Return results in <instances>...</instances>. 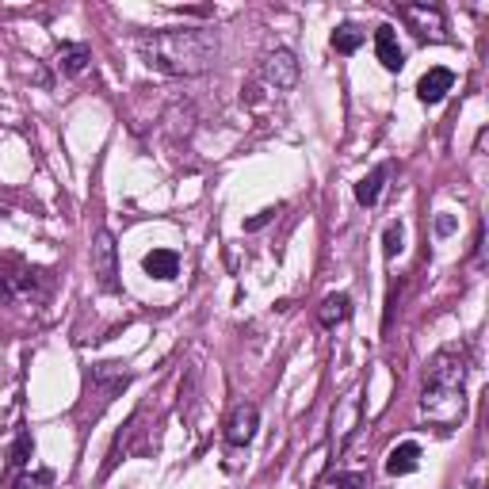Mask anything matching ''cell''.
Segmentation results:
<instances>
[{
    "mask_svg": "<svg viewBox=\"0 0 489 489\" xmlns=\"http://www.w3.org/2000/svg\"><path fill=\"white\" fill-rule=\"evenodd\" d=\"M138 54L149 69L169 76H199L214 66L218 38L203 28H172L138 38Z\"/></svg>",
    "mask_w": 489,
    "mask_h": 489,
    "instance_id": "1",
    "label": "cell"
},
{
    "mask_svg": "<svg viewBox=\"0 0 489 489\" xmlns=\"http://www.w3.org/2000/svg\"><path fill=\"white\" fill-rule=\"evenodd\" d=\"M462 413H467V349L447 344L424 367L421 417L452 429L455 421H462Z\"/></svg>",
    "mask_w": 489,
    "mask_h": 489,
    "instance_id": "2",
    "label": "cell"
},
{
    "mask_svg": "<svg viewBox=\"0 0 489 489\" xmlns=\"http://www.w3.org/2000/svg\"><path fill=\"white\" fill-rule=\"evenodd\" d=\"M50 294V276L43 268H28L16 261V272H4L0 261V302H43Z\"/></svg>",
    "mask_w": 489,
    "mask_h": 489,
    "instance_id": "3",
    "label": "cell"
},
{
    "mask_svg": "<svg viewBox=\"0 0 489 489\" xmlns=\"http://www.w3.org/2000/svg\"><path fill=\"white\" fill-rule=\"evenodd\" d=\"M92 276L104 291L119 287V253H115V237L108 229H100L96 241H92Z\"/></svg>",
    "mask_w": 489,
    "mask_h": 489,
    "instance_id": "4",
    "label": "cell"
},
{
    "mask_svg": "<svg viewBox=\"0 0 489 489\" xmlns=\"http://www.w3.org/2000/svg\"><path fill=\"white\" fill-rule=\"evenodd\" d=\"M261 76L276 92H287V88H294V81H299V61H294L291 50H272V54H264V61H261Z\"/></svg>",
    "mask_w": 489,
    "mask_h": 489,
    "instance_id": "5",
    "label": "cell"
},
{
    "mask_svg": "<svg viewBox=\"0 0 489 489\" xmlns=\"http://www.w3.org/2000/svg\"><path fill=\"white\" fill-rule=\"evenodd\" d=\"M256 424H261V409L249 405V402L237 405L234 413H229V421H226V444H229V447H244V444H253Z\"/></svg>",
    "mask_w": 489,
    "mask_h": 489,
    "instance_id": "6",
    "label": "cell"
},
{
    "mask_svg": "<svg viewBox=\"0 0 489 489\" xmlns=\"http://www.w3.org/2000/svg\"><path fill=\"white\" fill-rule=\"evenodd\" d=\"M356 424H359V394H349L341 402L337 413H333V452H337V455L349 447Z\"/></svg>",
    "mask_w": 489,
    "mask_h": 489,
    "instance_id": "7",
    "label": "cell"
},
{
    "mask_svg": "<svg viewBox=\"0 0 489 489\" xmlns=\"http://www.w3.org/2000/svg\"><path fill=\"white\" fill-rule=\"evenodd\" d=\"M452 88H455V73L444 69V66H436V69H429L417 81V100H421V104H440Z\"/></svg>",
    "mask_w": 489,
    "mask_h": 489,
    "instance_id": "8",
    "label": "cell"
},
{
    "mask_svg": "<svg viewBox=\"0 0 489 489\" xmlns=\"http://www.w3.org/2000/svg\"><path fill=\"white\" fill-rule=\"evenodd\" d=\"M402 16L413 23V31L421 35V38H440V31H444V12L440 8H429V4H405L402 8Z\"/></svg>",
    "mask_w": 489,
    "mask_h": 489,
    "instance_id": "9",
    "label": "cell"
},
{
    "mask_svg": "<svg viewBox=\"0 0 489 489\" xmlns=\"http://www.w3.org/2000/svg\"><path fill=\"white\" fill-rule=\"evenodd\" d=\"M375 54L382 61V69H390V73H397L405 66V54H402V46H397V35H394L390 23H382L375 31Z\"/></svg>",
    "mask_w": 489,
    "mask_h": 489,
    "instance_id": "10",
    "label": "cell"
},
{
    "mask_svg": "<svg viewBox=\"0 0 489 489\" xmlns=\"http://www.w3.org/2000/svg\"><path fill=\"white\" fill-rule=\"evenodd\" d=\"M421 467V447L413 440L397 444L390 455H386V474H394V478H402V474H413Z\"/></svg>",
    "mask_w": 489,
    "mask_h": 489,
    "instance_id": "11",
    "label": "cell"
},
{
    "mask_svg": "<svg viewBox=\"0 0 489 489\" xmlns=\"http://www.w3.org/2000/svg\"><path fill=\"white\" fill-rule=\"evenodd\" d=\"M149 279H176L180 276V256L172 249H153L146 253V261H141Z\"/></svg>",
    "mask_w": 489,
    "mask_h": 489,
    "instance_id": "12",
    "label": "cell"
},
{
    "mask_svg": "<svg viewBox=\"0 0 489 489\" xmlns=\"http://www.w3.org/2000/svg\"><path fill=\"white\" fill-rule=\"evenodd\" d=\"M386 176H390V164H379V169H371L364 180H359V184H356V203H359V207H375L379 196H382Z\"/></svg>",
    "mask_w": 489,
    "mask_h": 489,
    "instance_id": "13",
    "label": "cell"
},
{
    "mask_svg": "<svg viewBox=\"0 0 489 489\" xmlns=\"http://www.w3.org/2000/svg\"><path fill=\"white\" fill-rule=\"evenodd\" d=\"M352 317V299H349V294H329V299L325 302H321V310H317V321H321V325H325V329H333V325H341V321H349Z\"/></svg>",
    "mask_w": 489,
    "mask_h": 489,
    "instance_id": "14",
    "label": "cell"
},
{
    "mask_svg": "<svg viewBox=\"0 0 489 489\" xmlns=\"http://www.w3.org/2000/svg\"><path fill=\"white\" fill-rule=\"evenodd\" d=\"M88 61H92V54H88V46H81V43H66V46L58 50V69L66 73V76L84 73Z\"/></svg>",
    "mask_w": 489,
    "mask_h": 489,
    "instance_id": "15",
    "label": "cell"
},
{
    "mask_svg": "<svg viewBox=\"0 0 489 489\" xmlns=\"http://www.w3.org/2000/svg\"><path fill=\"white\" fill-rule=\"evenodd\" d=\"M359 43H364V31H359L356 23H341V28L333 31V50H337V54H352V50H359Z\"/></svg>",
    "mask_w": 489,
    "mask_h": 489,
    "instance_id": "16",
    "label": "cell"
},
{
    "mask_svg": "<svg viewBox=\"0 0 489 489\" xmlns=\"http://www.w3.org/2000/svg\"><path fill=\"white\" fill-rule=\"evenodd\" d=\"M402 241H405V229H402V222H390V226H386V234H382V253H386V261H394V256L405 249Z\"/></svg>",
    "mask_w": 489,
    "mask_h": 489,
    "instance_id": "17",
    "label": "cell"
},
{
    "mask_svg": "<svg viewBox=\"0 0 489 489\" xmlns=\"http://www.w3.org/2000/svg\"><path fill=\"white\" fill-rule=\"evenodd\" d=\"M31 452H35L31 436H28V432H20V440H16V452H12V462H16V467H28V462H31Z\"/></svg>",
    "mask_w": 489,
    "mask_h": 489,
    "instance_id": "18",
    "label": "cell"
},
{
    "mask_svg": "<svg viewBox=\"0 0 489 489\" xmlns=\"http://www.w3.org/2000/svg\"><path fill=\"white\" fill-rule=\"evenodd\" d=\"M50 482H54V474L38 470V474H23V478L16 482V489H50Z\"/></svg>",
    "mask_w": 489,
    "mask_h": 489,
    "instance_id": "19",
    "label": "cell"
},
{
    "mask_svg": "<svg viewBox=\"0 0 489 489\" xmlns=\"http://www.w3.org/2000/svg\"><path fill=\"white\" fill-rule=\"evenodd\" d=\"M337 489H367L364 474H337Z\"/></svg>",
    "mask_w": 489,
    "mask_h": 489,
    "instance_id": "20",
    "label": "cell"
},
{
    "mask_svg": "<svg viewBox=\"0 0 489 489\" xmlns=\"http://www.w3.org/2000/svg\"><path fill=\"white\" fill-rule=\"evenodd\" d=\"M272 214H276V211H264V214H256L253 222H244V229H261V226H264V222H268V218H272Z\"/></svg>",
    "mask_w": 489,
    "mask_h": 489,
    "instance_id": "21",
    "label": "cell"
},
{
    "mask_svg": "<svg viewBox=\"0 0 489 489\" xmlns=\"http://www.w3.org/2000/svg\"><path fill=\"white\" fill-rule=\"evenodd\" d=\"M436 229H440V234H452V229H455V218H440V222H436Z\"/></svg>",
    "mask_w": 489,
    "mask_h": 489,
    "instance_id": "22",
    "label": "cell"
}]
</instances>
